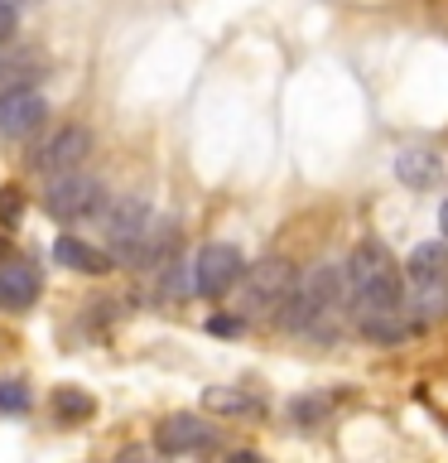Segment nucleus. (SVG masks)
<instances>
[{"label":"nucleus","instance_id":"f8f14e48","mask_svg":"<svg viewBox=\"0 0 448 463\" xmlns=\"http://www.w3.org/2000/svg\"><path fill=\"white\" fill-rule=\"evenodd\" d=\"M173 241H179V227H173L169 217H159V222H145L140 241L130 246V256H126V266H159V260L173 251Z\"/></svg>","mask_w":448,"mask_h":463},{"label":"nucleus","instance_id":"ddd939ff","mask_svg":"<svg viewBox=\"0 0 448 463\" xmlns=\"http://www.w3.org/2000/svg\"><path fill=\"white\" fill-rule=\"evenodd\" d=\"M39 299V275L14 260V266H0V309H29Z\"/></svg>","mask_w":448,"mask_h":463},{"label":"nucleus","instance_id":"1a4fd4ad","mask_svg":"<svg viewBox=\"0 0 448 463\" xmlns=\"http://www.w3.org/2000/svg\"><path fill=\"white\" fill-rule=\"evenodd\" d=\"M217 434L208 420L198 415H169L154 425V449L159 454H202V449H212Z\"/></svg>","mask_w":448,"mask_h":463},{"label":"nucleus","instance_id":"5701e85b","mask_svg":"<svg viewBox=\"0 0 448 463\" xmlns=\"http://www.w3.org/2000/svg\"><path fill=\"white\" fill-rule=\"evenodd\" d=\"M14 29H20V10H14V0H0V43L14 39Z\"/></svg>","mask_w":448,"mask_h":463},{"label":"nucleus","instance_id":"4be33fe9","mask_svg":"<svg viewBox=\"0 0 448 463\" xmlns=\"http://www.w3.org/2000/svg\"><path fill=\"white\" fill-rule=\"evenodd\" d=\"M289 415H294L299 425H313V420L328 415V401H323V396H299L294 405H289Z\"/></svg>","mask_w":448,"mask_h":463},{"label":"nucleus","instance_id":"393cba45","mask_svg":"<svg viewBox=\"0 0 448 463\" xmlns=\"http://www.w3.org/2000/svg\"><path fill=\"white\" fill-rule=\"evenodd\" d=\"M439 232H443V241H448V203L439 208Z\"/></svg>","mask_w":448,"mask_h":463},{"label":"nucleus","instance_id":"f3484780","mask_svg":"<svg viewBox=\"0 0 448 463\" xmlns=\"http://www.w3.org/2000/svg\"><path fill=\"white\" fill-rule=\"evenodd\" d=\"M34 68H39V58L29 53V49H14V39L0 43V92H5V87L29 82V78H34Z\"/></svg>","mask_w":448,"mask_h":463},{"label":"nucleus","instance_id":"b1692460","mask_svg":"<svg viewBox=\"0 0 448 463\" xmlns=\"http://www.w3.org/2000/svg\"><path fill=\"white\" fill-rule=\"evenodd\" d=\"M212 333H241V318H212Z\"/></svg>","mask_w":448,"mask_h":463},{"label":"nucleus","instance_id":"4468645a","mask_svg":"<svg viewBox=\"0 0 448 463\" xmlns=\"http://www.w3.org/2000/svg\"><path fill=\"white\" fill-rule=\"evenodd\" d=\"M53 260L68 266V270H82V275H107L111 270V256L97 251V246H87V241H78V237H58L53 241Z\"/></svg>","mask_w":448,"mask_h":463},{"label":"nucleus","instance_id":"dca6fc26","mask_svg":"<svg viewBox=\"0 0 448 463\" xmlns=\"http://www.w3.org/2000/svg\"><path fill=\"white\" fill-rule=\"evenodd\" d=\"M396 174H400V184H410V188H429V184H439V155L434 150H400Z\"/></svg>","mask_w":448,"mask_h":463},{"label":"nucleus","instance_id":"9b49d317","mask_svg":"<svg viewBox=\"0 0 448 463\" xmlns=\"http://www.w3.org/2000/svg\"><path fill=\"white\" fill-rule=\"evenodd\" d=\"M405 280L415 289L443 285L448 280V241H419L410 251V260H405Z\"/></svg>","mask_w":448,"mask_h":463},{"label":"nucleus","instance_id":"20e7f679","mask_svg":"<svg viewBox=\"0 0 448 463\" xmlns=\"http://www.w3.org/2000/svg\"><path fill=\"white\" fill-rule=\"evenodd\" d=\"M241 314H280V304L285 295L294 289V266L280 256H270V260H260V266L251 270H241Z\"/></svg>","mask_w":448,"mask_h":463},{"label":"nucleus","instance_id":"7ed1b4c3","mask_svg":"<svg viewBox=\"0 0 448 463\" xmlns=\"http://www.w3.org/2000/svg\"><path fill=\"white\" fill-rule=\"evenodd\" d=\"M43 208L58 222H92V217L107 208V188H101L92 174H49V194H43Z\"/></svg>","mask_w":448,"mask_h":463},{"label":"nucleus","instance_id":"aec40b11","mask_svg":"<svg viewBox=\"0 0 448 463\" xmlns=\"http://www.w3.org/2000/svg\"><path fill=\"white\" fill-rule=\"evenodd\" d=\"M20 217H24V194L14 184H0V222L14 227Z\"/></svg>","mask_w":448,"mask_h":463},{"label":"nucleus","instance_id":"423d86ee","mask_svg":"<svg viewBox=\"0 0 448 463\" xmlns=\"http://www.w3.org/2000/svg\"><path fill=\"white\" fill-rule=\"evenodd\" d=\"M49 121V97L39 92V87H5L0 92V136L5 140H29L34 130H43Z\"/></svg>","mask_w":448,"mask_h":463},{"label":"nucleus","instance_id":"6e6552de","mask_svg":"<svg viewBox=\"0 0 448 463\" xmlns=\"http://www.w3.org/2000/svg\"><path fill=\"white\" fill-rule=\"evenodd\" d=\"M87 155H92V130L87 126H58L53 136L39 145L34 165L43 174H68V169H82Z\"/></svg>","mask_w":448,"mask_h":463},{"label":"nucleus","instance_id":"412c9836","mask_svg":"<svg viewBox=\"0 0 448 463\" xmlns=\"http://www.w3.org/2000/svg\"><path fill=\"white\" fill-rule=\"evenodd\" d=\"M0 411H5V415L29 411V386L24 382H0Z\"/></svg>","mask_w":448,"mask_h":463},{"label":"nucleus","instance_id":"f257e3e1","mask_svg":"<svg viewBox=\"0 0 448 463\" xmlns=\"http://www.w3.org/2000/svg\"><path fill=\"white\" fill-rule=\"evenodd\" d=\"M347 299V280H342V266H313L294 275V289L285 295L280 304V324L289 333H303V338H328L332 333V314L342 309Z\"/></svg>","mask_w":448,"mask_h":463},{"label":"nucleus","instance_id":"a211bd4d","mask_svg":"<svg viewBox=\"0 0 448 463\" xmlns=\"http://www.w3.org/2000/svg\"><path fill=\"white\" fill-rule=\"evenodd\" d=\"M53 415L63 420V425H82V420L97 415V401L87 396L82 386H53Z\"/></svg>","mask_w":448,"mask_h":463},{"label":"nucleus","instance_id":"f03ea898","mask_svg":"<svg viewBox=\"0 0 448 463\" xmlns=\"http://www.w3.org/2000/svg\"><path fill=\"white\" fill-rule=\"evenodd\" d=\"M342 280H347V299H352V314H376V309H396L400 299V285L405 275L396 266V256L386 251L381 241H361L342 266Z\"/></svg>","mask_w":448,"mask_h":463},{"label":"nucleus","instance_id":"6ab92c4d","mask_svg":"<svg viewBox=\"0 0 448 463\" xmlns=\"http://www.w3.org/2000/svg\"><path fill=\"white\" fill-rule=\"evenodd\" d=\"M188 289H193V270H188V266H164V275H159V295H164V299H183Z\"/></svg>","mask_w":448,"mask_h":463},{"label":"nucleus","instance_id":"9d476101","mask_svg":"<svg viewBox=\"0 0 448 463\" xmlns=\"http://www.w3.org/2000/svg\"><path fill=\"white\" fill-rule=\"evenodd\" d=\"M357 328L367 343H381V347H396L405 343L410 333H419V318L405 309V304H396V309H376V314H357Z\"/></svg>","mask_w":448,"mask_h":463},{"label":"nucleus","instance_id":"0eeeda50","mask_svg":"<svg viewBox=\"0 0 448 463\" xmlns=\"http://www.w3.org/2000/svg\"><path fill=\"white\" fill-rule=\"evenodd\" d=\"M97 217H101V232H107V246L126 260L130 246L140 241L145 222H150V203H145V198H111Z\"/></svg>","mask_w":448,"mask_h":463},{"label":"nucleus","instance_id":"39448f33","mask_svg":"<svg viewBox=\"0 0 448 463\" xmlns=\"http://www.w3.org/2000/svg\"><path fill=\"white\" fill-rule=\"evenodd\" d=\"M193 295L202 299H222L227 289H237L241 285V270H246V260L237 246H227V241H208L202 251L193 256Z\"/></svg>","mask_w":448,"mask_h":463},{"label":"nucleus","instance_id":"2eb2a0df","mask_svg":"<svg viewBox=\"0 0 448 463\" xmlns=\"http://www.w3.org/2000/svg\"><path fill=\"white\" fill-rule=\"evenodd\" d=\"M202 411H212V415H260L266 401L251 396V391H241V386H208L202 391Z\"/></svg>","mask_w":448,"mask_h":463}]
</instances>
